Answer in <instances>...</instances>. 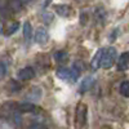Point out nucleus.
<instances>
[{
  "mask_svg": "<svg viewBox=\"0 0 129 129\" xmlns=\"http://www.w3.org/2000/svg\"><path fill=\"white\" fill-rule=\"evenodd\" d=\"M115 59H116V49L114 47L106 48L105 53H103V57H102V61H101V67L106 69V70L112 67V64L115 63Z\"/></svg>",
  "mask_w": 129,
  "mask_h": 129,
  "instance_id": "nucleus-1",
  "label": "nucleus"
},
{
  "mask_svg": "<svg viewBox=\"0 0 129 129\" xmlns=\"http://www.w3.org/2000/svg\"><path fill=\"white\" fill-rule=\"evenodd\" d=\"M57 76H58L61 80L69 81V83H75L79 75H78L76 72H75L72 69L61 67V69H58V70H57Z\"/></svg>",
  "mask_w": 129,
  "mask_h": 129,
  "instance_id": "nucleus-2",
  "label": "nucleus"
},
{
  "mask_svg": "<svg viewBox=\"0 0 129 129\" xmlns=\"http://www.w3.org/2000/svg\"><path fill=\"white\" fill-rule=\"evenodd\" d=\"M78 128H83L87 123V106L84 103H79L76 107V115H75Z\"/></svg>",
  "mask_w": 129,
  "mask_h": 129,
  "instance_id": "nucleus-3",
  "label": "nucleus"
},
{
  "mask_svg": "<svg viewBox=\"0 0 129 129\" xmlns=\"http://www.w3.org/2000/svg\"><path fill=\"white\" fill-rule=\"evenodd\" d=\"M9 107H12L13 111H17V112H35L38 109L34 103L31 102H23V103H17V105H9Z\"/></svg>",
  "mask_w": 129,
  "mask_h": 129,
  "instance_id": "nucleus-4",
  "label": "nucleus"
},
{
  "mask_svg": "<svg viewBox=\"0 0 129 129\" xmlns=\"http://www.w3.org/2000/svg\"><path fill=\"white\" fill-rule=\"evenodd\" d=\"M35 76V71L32 67H23V69H21L17 74V78L19 80H22V81H27V80H31L32 78Z\"/></svg>",
  "mask_w": 129,
  "mask_h": 129,
  "instance_id": "nucleus-5",
  "label": "nucleus"
},
{
  "mask_svg": "<svg viewBox=\"0 0 129 129\" xmlns=\"http://www.w3.org/2000/svg\"><path fill=\"white\" fill-rule=\"evenodd\" d=\"M48 39H49L48 31L44 27H39L36 30V32H35V40H36V43L40 44V45H44V44H47Z\"/></svg>",
  "mask_w": 129,
  "mask_h": 129,
  "instance_id": "nucleus-6",
  "label": "nucleus"
},
{
  "mask_svg": "<svg viewBox=\"0 0 129 129\" xmlns=\"http://www.w3.org/2000/svg\"><path fill=\"white\" fill-rule=\"evenodd\" d=\"M129 69V52H125L117 59V70L125 71Z\"/></svg>",
  "mask_w": 129,
  "mask_h": 129,
  "instance_id": "nucleus-7",
  "label": "nucleus"
},
{
  "mask_svg": "<svg viewBox=\"0 0 129 129\" xmlns=\"http://www.w3.org/2000/svg\"><path fill=\"white\" fill-rule=\"evenodd\" d=\"M93 84H94V78L93 76H87V78H84L80 83V87H79V92L81 94H84L85 92H88L92 87H93Z\"/></svg>",
  "mask_w": 129,
  "mask_h": 129,
  "instance_id": "nucleus-8",
  "label": "nucleus"
},
{
  "mask_svg": "<svg viewBox=\"0 0 129 129\" xmlns=\"http://www.w3.org/2000/svg\"><path fill=\"white\" fill-rule=\"evenodd\" d=\"M105 49H106V48L98 49V50H97V53H95V56L93 57V59H92V62H90V66H92L93 70H97V69L101 67V61H102V57H103Z\"/></svg>",
  "mask_w": 129,
  "mask_h": 129,
  "instance_id": "nucleus-9",
  "label": "nucleus"
},
{
  "mask_svg": "<svg viewBox=\"0 0 129 129\" xmlns=\"http://www.w3.org/2000/svg\"><path fill=\"white\" fill-rule=\"evenodd\" d=\"M41 98V89L39 87H32L30 89V93L27 94V100L30 102H36Z\"/></svg>",
  "mask_w": 129,
  "mask_h": 129,
  "instance_id": "nucleus-10",
  "label": "nucleus"
},
{
  "mask_svg": "<svg viewBox=\"0 0 129 129\" xmlns=\"http://www.w3.org/2000/svg\"><path fill=\"white\" fill-rule=\"evenodd\" d=\"M54 9H56V13L61 17H69L70 12H71V8L67 4H58V5H56Z\"/></svg>",
  "mask_w": 129,
  "mask_h": 129,
  "instance_id": "nucleus-11",
  "label": "nucleus"
},
{
  "mask_svg": "<svg viewBox=\"0 0 129 129\" xmlns=\"http://www.w3.org/2000/svg\"><path fill=\"white\" fill-rule=\"evenodd\" d=\"M23 38H25L26 43L31 41V38H32V26H31L30 22H25L23 23Z\"/></svg>",
  "mask_w": 129,
  "mask_h": 129,
  "instance_id": "nucleus-12",
  "label": "nucleus"
},
{
  "mask_svg": "<svg viewBox=\"0 0 129 129\" xmlns=\"http://www.w3.org/2000/svg\"><path fill=\"white\" fill-rule=\"evenodd\" d=\"M94 17H95V21L98 23H103L106 19V10L103 8H97L94 10Z\"/></svg>",
  "mask_w": 129,
  "mask_h": 129,
  "instance_id": "nucleus-13",
  "label": "nucleus"
},
{
  "mask_svg": "<svg viewBox=\"0 0 129 129\" xmlns=\"http://www.w3.org/2000/svg\"><path fill=\"white\" fill-rule=\"evenodd\" d=\"M8 5H9L10 10H13V12H19V10L23 8L25 3H23V2H21V0H14V2L8 3Z\"/></svg>",
  "mask_w": 129,
  "mask_h": 129,
  "instance_id": "nucleus-14",
  "label": "nucleus"
},
{
  "mask_svg": "<svg viewBox=\"0 0 129 129\" xmlns=\"http://www.w3.org/2000/svg\"><path fill=\"white\" fill-rule=\"evenodd\" d=\"M18 28H19V22H13L12 25H10V26L7 28V31H5V35H7V36L13 35L16 31H18Z\"/></svg>",
  "mask_w": 129,
  "mask_h": 129,
  "instance_id": "nucleus-15",
  "label": "nucleus"
},
{
  "mask_svg": "<svg viewBox=\"0 0 129 129\" xmlns=\"http://www.w3.org/2000/svg\"><path fill=\"white\" fill-rule=\"evenodd\" d=\"M120 93L124 97H129V80H125L120 85Z\"/></svg>",
  "mask_w": 129,
  "mask_h": 129,
  "instance_id": "nucleus-16",
  "label": "nucleus"
},
{
  "mask_svg": "<svg viewBox=\"0 0 129 129\" xmlns=\"http://www.w3.org/2000/svg\"><path fill=\"white\" fill-rule=\"evenodd\" d=\"M54 58H56V61L57 62H66V59H67V53L66 52H57L56 54H54Z\"/></svg>",
  "mask_w": 129,
  "mask_h": 129,
  "instance_id": "nucleus-17",
  "label": "nucleus"
},
{
  "mask_svg": "<svg viewBox=\"0 0 129 129\" xmlns=\"http://www.w3.org/2000/svg\"><path fill=\"white\" fill-rule=\"evenodd\" d=\"M75 72H76L78 75H79V72H81L83 71V69H84V66H83V63L80 62V61H76L74 64H72V67H71Z\"/></svg>",
  "mask_w": 129,
  "mask_h": 129,
  "instance_id": "nucleus-18",
  "label": "nucleus"
},
{
  "mask_svg": "<svg viewBox=\"0 0 129 129\" xmlns=\"http://www.w3.org/2000/svg\"><path fill=\"white\" fill-rule=\"evenodd\" d=\"M43 19H44V22H45V23H50L52 21H53V14L49 13V12H47V13L43 14Z\"/></svg>",
  "mask_w": 129,
  "mask_h": 129,
  "instance_id": "nucleus-19",
  "label": "nucleus"
},
{
  "mask_svg": "<svg viewBox=\"0 0 129 129\" xmlns=\"http://www.w3.org/2000/svg\"><path fill=\"white\" fill-rule=\"evenodd\" d=\"M5 74H7V66H5V63L0 62V79H3L5 76Z\"/></svg>",
  "mask_w": 129,
  "mask_h": 129,
  "instance_id": "nucleus-20",
  "label": "nucleus"
},
{
  "mask_svg": "<svg viewBox=\"0 0 129 129\" xmlns=\"http://www.w3.org/2000/svg\"><path fill=\"white\" fill-rule=\"evenodd\" d=\"M28 129H48V128H47L45 125H43V124H39V123H38V124H32Z\"/></svg>",
  "mask_w": 129,
  "mask_h": 129,
  "instance_id": "nucleus-21",
  "label": "nucleus"
},
{
  "mask_svg": "<svg viewBox=\"0 0 129 129\" xmlns=\"http://www.w3.org/2000/svg\"><path fill=\"white\" fill-rule=\"evenodd\" d=\"M0 31H2V26H0Z\"/></svg>",
  "mask_w": 129,
  "mask_h": 129,
  "instance_id": "nucleus-22",
  "label": "nucleus"
}]
</instances>
